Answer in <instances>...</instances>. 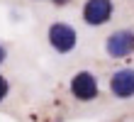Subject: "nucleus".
<instances>
[{
    "label": "nucleus",
    "instance_id": "f257e3e1",
    "mask_svg": "<svg viewBox=\"0 0 134 122\" xmlns=\"http://www.w3.org/2000/svg\"><path fill=\"white\" fill-rule=\"evenodd\" d=\"M76 39H78L76 29L71 27V24H66V22H54L49 27V44L56 49L59 54L71 51V49L76 46Z\"/></svg>",
    "mask_w": 134,
    "mask_h": 122
},
{
    "label": "nucleus",
    "instance_id": "7ed1b4c3",
    "mask_svg": "<svg viewBox=\"0 0 134 122\" xmlns=\"http://www.w3.org/2000/svg\"><path fill=\"white\" fill-rule=\"evenodd\" d=\"M71 93H73L78 100L88 103L98 95V81L90 71H78L73 78H71Z\"/></svg>",
    "mask_w": 134,
    "mask_h": 122
},
{
    "label": "nucleus",
    "instance_id": "39448f33",
    "mask_svg": "<svg viewBox=\"0 0 134 122\" xmlns=\"http://www.w3.org/2000/svg\"><path fill=\"white\" fill-rule=\"evenodd\" d=\"M110 91L115 98L127 100L134 95V68H120L110 76Z\"/></svg>",
    "mask_w": 134,
    "mask_h": 122
},
{
    "label": "nucleus",
    "instance_id": "6e6552de",
    "mask_svg": "<svg viewBox=\"0 0 134 122\" xmlns=\"http://www.w3.org/2000/svg\"><path fill=\"white\" fill-rule=\"evenodd\" d=\"M51 3H54V5H66L68 0H51Z\"/></svg>",
    "mask_w": 134,
    "mask_h": 122
},
{
    "label": "nucleus",
    "instance_id": "0eeeda50",
    "mask_svg": "<svg viewBox=\"0 0 134 122\" xmlns=\"http://www.w3.org/2000/svg\"><path fill=\"white\" fill-rule=\"evenodd\" d=\"M3 61H5V46L0 44V63H3Z\"/></svg>",
    "mask_w": 134,
    "mask_h": 122
},
{
    "label": "nucleus",
    "instance_id": "423d86ee",
    "mask_svg": "<svg viewBox=\"0 0 134 122\" xmlns=\"http://www.w3.org/2000/svg\"><path fill=\"white\" fill-rule=\"evenodd\" d=\"M7 91H10V86H7V81H5V76H0V100H5V95H7Z\"/></svg>",
    "mask_w": 134,
    "mask_h": 122
},
{
    "label": "nucleus",
    "instance_id": "20e7f679",
    "mask_svg": "<svg viewBox=\"0 0 134 122\" xmlns=\"http://www.w3.org/2000/svg\"><path fill=\"white\" fill-rule=\"evenodd\" d=\"M110 17H112V0H88L83 7V20L93 27L107 24Z\"/></svg>",
    "mask_w": 134,
    "mask_h": 122
},
{
    "label": "nucleus",
    "instance_id": "f03ea898",
    "mask_svg": "<svg viewBox=\"0 0 134 122\" xmlns=\"http://www.w3.org/2000/svg\"><path fill=\"white\" fill-rule=\"evenodd\" d=\"M105 49L112 59H124L134 51V32L132 29H117L107 37Z\"/></svg>",
    "mask_w": 134,
    "mask_h": 122
}]
</instances>
